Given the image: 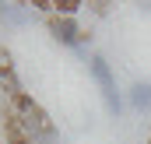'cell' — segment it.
Here are the masks:
<instances>
[{"instance_id":"obj_1","label":"cell","mask_w":151,"mask_h":144,"mask_svg":"<svg viewBox=\"0 0 151 144\" xmlns=\"http://www.w3.org/2000/svg\"><path fill=\"white\" fill-rule=\"evenodd\" d=\"M88 67H91V77L99 81V88H102V99H106V109L109 112H119V91H116V81H113V71H109V63H106V56H91L88 60Z\"/></svg>"},{"instance_id":"obj_2","label":"cell","mask_w":151,"mask_h":144,"mask_svg":"<svg viewBox=\"0 0 151 144\" xmlns=\"http://www.w3.org/2000/svg\"><path fill=\"white\" fill-rule=\"evenodd\" d=\"M49 32H53L56 42H63V46H81V42H88V32H81V25H77L74 18L53 14V18H49Z\"/></svg>"},{"instance_id":"obj_3","label":"cell","mask_w":151,"mask_h":144,"mask_svg":"<svg viewBox=\"0 0 151 144\" xmlns=\"http://www.w3.org/2000/svg\"><path fill=\"white\" fill-rule=\"evenodd\" d=\"M0 84H4L7 99L21 95V81H18V74H14V63H11V56H7V53H0Z\"/></svg>"},{"instance_id":"obj_4","label":"cell","mask_w":151,"mask_h":144,"mask_svg":"<svg viewBox=\"0 0 151 144\" xmlns=\"http://www.w3.org/2000/svg\"><path fill=\"white\" fill-rule=\"evenodd\" d=\"M130 106L134 109H151V84H144V81H137L134 88H130Z\"/></svg>"},{"instance_id":"obj_5","label":"cell","mask_w":151,"mask_h":144,"mask_svg":"<svg viewBox=\"0 0 151 144\" xmlns=\"http://www.w3.org/2000/svg\"><path fill=\"white\" fill-rule=\"evenodd\" d=\"M148 144H151V141H148Z\"/></svg>"}]
</instances>
